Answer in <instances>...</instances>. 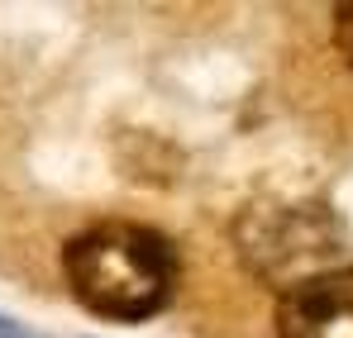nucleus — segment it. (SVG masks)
Segmentation results:
<instances>
[{"instance_id": "nucleus-4", "label": "nucleus", "mask_w": 353, "mask_h": 338, "mask_svg": "<svg viewBox=\"0 0 353 338\" xmlns=\"http://www.w3.org/2000/svg\"><path fill=\"white\" fill-rule=\"evenodd\" d=\"M334 48H339V57L349 62V72H353V0L349 5H334Z\"/></svg>"}, {"instance_id": "nucleus-1", "label": "nucleus", "mask_w": 353, "mask_h": 338, "mask_svg": "<svg viewBox=\"0 0 353 338\" xmlns=\"http://www.w3.org/2000/svg\"><path fill=\"white\" fill-rule=\"evenodd\" d=\"M62 272L91 315L110 324H143L168 310L176 291V248L148 224L101 220L62 248Z\"/></svg>"}, {"instance_id": "nucleus-2", "label": "nucleus", "mask_w": 353, "mask_h": 338, "mask_svg": "<svg viewBox=\"0 0 353 338\" xmlns=\"http://www.w3.org/2000/svg\"><path fill=\"white\" fill-rule=\"evenodd\" d=\"M277 338H353V267H325L282 291Z\"/></svg>"}, {"instance_id": "nucleus-3", "label": "nucleus", "mask_w": 353, "mask_h": 338, "mask_svg": "<svg viewBox=\"0 0 353 338\" xmlns=\"http://www.w3.org/2000/svg\"><path fill=\"white\" fill-rule=\"evenodd\" d=\"M320 229H330V220H315L310 210H272V220H243V248L248 262H268V267H287L296 262V282L325 272V253L330 243L320 238ZM292 282V286H296Z\"/></svg>"}]
</instances>
